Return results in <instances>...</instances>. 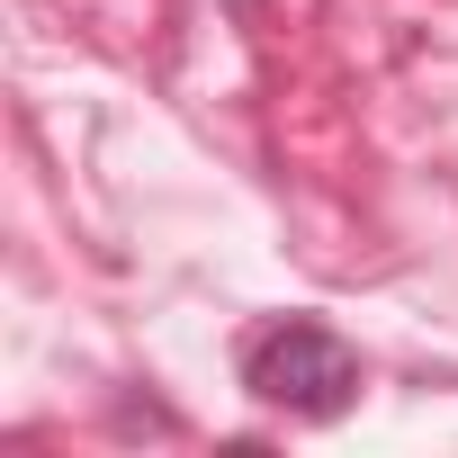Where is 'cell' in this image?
<instances>
[{
	"label": "cell",
	"instance_id": "obj_1",
	"mask_svg": "<svg viewBox=\"0 0 458 458\" xmlns=\"http://www.w3.org/2000/svg\"><path fill=\"white\" fill-rule=\"evenodd\" d=\"M243 386L288 422H333L360 395V351L324 315H279L243 342Z\"/></svg>",
	"mask_w": 458,
	"mask_h": 458
}]
</instances>
